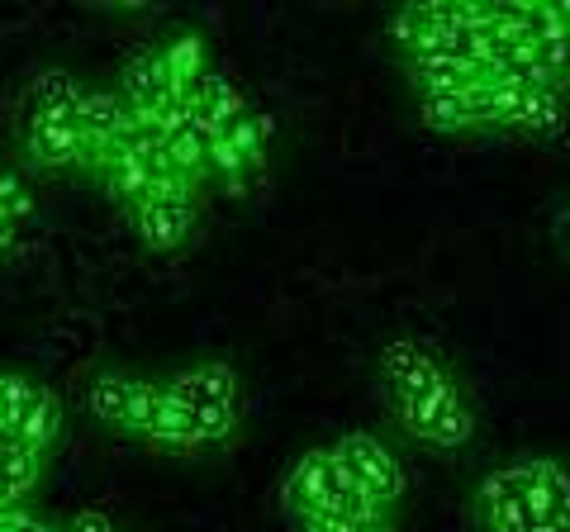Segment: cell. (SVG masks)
<instances>
[{
  "label": "cell",
  "mask_w": 570,
  "mask_h": 532,
  "mask_svg": "<svg viewBox=\"0 0 570 532\" xmlns=\"http://www.w3.org/2000/svg\"><path fill=\"white\" fill-rule=\"evenodd\" d=\"M119 100L129 105V115L153 119L167 100H181V96H176L171 86H167L157 52H138V58H134V62H124V72H119Z\"/></svg>",
  "instance_id": "obj_15"
},
{
  "label": "cell",
  "mask_w": 570,
  "mask_h": 532,
  "mask_svg": "<svg viewBox=\"0 0 570 532\" xmlns=\"http://www.w3.org/2000/svg\"><path fill=\"white\" fill-rule=\"evenodd\" d=\"M167 395L176 404H186L195 428H200L205 447H219L238 433L243 423V385H238V371L228 362H190L181 371H171Z\"/></svg>",
  "instance_id": "obj_1"
},
{
  "label": "cell",
  "mask_w": 570,
  "mask_h": 532,
  "mask_svg": "<svg viewBox=\"0 0 570 532\" xmlns=\"http://www.w3.org/2000/svg\"><path fill=\"white\" fill-rule=\"evenodd\" d=\"M86 100V86L71 77V72H39L29 81V91L20 100V119H33V115H77Z\"/></svg>",
  "instance_id": "obj_17"
},
{
  "label": "cell",
  "mask_w": 570,
  "mask_h": 532,
  "mask_svg": "<svg viewBox=\"0 0 570 532\" xmlns=\"http://www.w3.org/2000/svg\"><path fill=\"white\" fill-rule=\"evenodd\" d=\"M532 466V519L538 532H570V471L551 456H528Z\"/></svg>",
  "instance_id": "obj_14"
},
{
  "label": "cell",
  "mask_w": 570,
  "mask_h": 532,
  "mask_svg": "<svg viewBox=\"0 0 570 532\" xmlns=\"http://www.w3.org/2000/svg\"><path fill=\"white\" fill-rule=\"evenodd\" d=\"M347 490H356L347 475H343V466H337V456H333V447H314V452H305L291 466V475L281 481V509L291 513V519H314L318 509H328L333 500H343Z\"/></svg>",
  "instance_id": "obj_7"
},
{
  "label": "cell",
  "mask_w": 570,
  "mask_h": 532,
  "mask_svg": "<svg viewBox=\"0 0 570 532\" xmlns=\"http://www.w3.org/2000/svg\"><path fill=\"white\" fill-rule=\"evenodd\" d=\"M471 513H475L480 532H538L528 456L513 461V466H494L480 475V485L471 494Z\"/></svg>",
  "instance_id": "obj_5"
},
{
  "label": "cell",
  "mask_w": 570,
  "mask_h": 532,
  "mask_svg": "<svg viewBox=\"0 0 570 532\" xmlns=\"http://www.w3.org/2000/svg\"><path fill=\"white\" fill-rule=\"evenodd\" d=\"M58 532H115V523L105 519V513H96V509H86V513H77L67 528H58Z\"/></svg>",
  "instance_id": "obj_22"
},
{
  "label": "cell",
  "mask_w": 570,
  "mask_h": 532,
  "mask_svg": "<svg viewBox=\"0 0 570 532\" xmlns=\"http://www.w3.org/2000/svg\"><path fill=\"white\" fill-rule=\"evenodd\" d=\"M6 428L24 442L33 452H52L62 442V428H67V414H62V400L52 395L48 385L29 381V376H14L10 371V390H6Z\"/></svg>",
  "instance_id": "obj_6"
},
{
  "label": "cell",
  "mask_w": 570,
  "mask_h": 532,
  "mask_svg": "<svg viewBox=\"0 0 570 532\" xmlns=\"http://www.w3.org/2000/svg\"><path fill=\"white\" fill-rule=\"evenodd\" d=\"M6 390H10V371H0V418H6Z\"/></svg>",
  "instance_id": "obj_23"
},
{
  "label": "cell",
  "mask_w": 570,
  "mask_h": 532,
  "mask_svg": "<svg viewBox=\"0 0 570 532\" xmlns=\"http://www.w3.org/2000/svg\"><path fill=\"white\" fill-rule=\"evenodd\" d=\"M0 532H58L43 519H33L29 509H0Z\"/></svg>",
  "instance_id": "obj_21"
},
{
  "label": "cell",
  "mask_w": 570,
  "mask_h": 532,
  "mask_svg": "<svg viewBox=\"0 0 570 532\" xmlns=\"http://www.w3.org/2000/svg\"><path fill=\"white\" fill-rule=\"evenodd\" d=\"M43 475V452L24 447L20 437H10L0 447V509H24V500L33 494Z\"/></svg>",
  "instance_id": "obj_18"
},
{
  "label": "cell",
  "mask_w": 570,
  "mask_h": 532,
  "mask_svg": "<svg viewBox=\"0 0 570 532\" xmlns=\"http://www.w3.org/2000/svg\"><path fill=\"white\" fill-rule=\"evenodd\" d=\"M390 414L400 418V428L414 442L438 447V452H461L475 437V410H471L466 390H461L452 376L428 385L423 395H414V400L390 404Z\"/></svg>",
  "instance_id": "obj_2"
},
{
  "label": "cell",
  "mask_w": 570,
  "mask_h": 532,
  "mask_svg": "<svg viewBox=\"0 0 570 532\" xmlns=\"http://www.w3.org/2000/svg\"><path fill=\"white\" fill-rule=\"evenodd\" d=\"M419 119H423V129H433V134H471V129H480L475 105H471L466 91L461 96H419Z\"/></svg>",
  "instance_id": "obj_20"
},
{
  "label": "cell",
  "mask_w": 570,
  "mask_h": 532,
  "mask_svg": "<svg viewBox=\"0 0 570 532\" xmlns=\"http://www.w3.org/2000/svg\"><path fill=\"white\" fill-rule=\"evenodd\" d=\"M561 219H566V224H570V200H566V209H561Z\"/></svg>",
  "instance_id": "obj_25"
},
{
  "label": "cell",
  "mask_w": 570,
  "mask_h": 532,
  "mask_svg": "<svg viewBox=\"0 0 570 532\" xmlns=\"http://www.w3.org/2000/svg\"><path fill=\"white\" fill-rule=\"evenodd\" d=\"M157 395H163V381L129 376V371H96L91 385H86V410H91L100 428L124 433V437H142L153 410H157Z\"/></svg>",
  "instance_id": "obj_4"
},
{
  "label": "cell",
  "mask_w": 570,
  "mask_h": 532,
  "mask_svg": "<svg viewBox=\"0 0 570 532\" xmlns=\"http://www.w3.org/2000/svg\"><path fill=\"white\" fill-rule=\"evenodd\" d=\"M371 532H395V528H390V523H381V528H371Z\"/></svg>",
  "instance_id": "obj_24"
},
{
  "label": "cell",
  "mask_w": 570,
  "mask_h": 532,
  "mask_svg": "<svg viewBox=\"0 0 570 532\" xmlns=\"http://www.w3.org/2000/svg\"><path fill=\"white\" fill-rule=\"evenodd\" d=\"M333 456H337V466H343V475L366 494V504L376 509V513H395L404 504V466H400V456L385 447V442L376 433H343L333 442Z\"/></svg>",
  "instance_id": "obj_3"
},
{
  "label": "cell",
  "mask_w": 570,
  "mask_h": 532,
  "mask_svg": "<svg viewBox=\"0 0 570 532\" xmlns=\"http://www.w3.org/2000/svg\"><path fill=\"white\" fill-rule=\"evenodd\" d=\"M134 215V228H138V243L148 253H181L195 234V219H200V200L195 190H163L153 200H142Z\"/></svg>",
  "instance_id": "obj_8"
},
{
  "label": "cell",
  "mask_w": 570,
  "mask_h": 532,
  "mask_svg": "<svg viewBox=\"0 0 570 532\" xmlns=\"http://www.w3.org/2000/svg\"><path fill=\"white\" fill-rule=\"evenodd\" d=\"M20 144L24 157L39 171H81V124L77 115H33L20 119Z\"/></svg>",
  "instance_id": "obj_9"
},
{
  "label": "cell",
  "mask_w": 570,
  "mask_h": 532,
  "mask_svg": "<svg viewBox=\"0 0 570 532\" xmlns=\"http://www.w3.org/2000/svg\"><path fill=\"white\" fill-rule=\"evenodd\" d=\"M142 442H148V447H157V452H176V456L205 452L200 428H195L190 410L167 395V385H163V395H157V410H153V418H148V433H142Z\"/></svg>",
  "instance_id": "obj_16"
},
{
  "label": "cell",
  "mask_w": 570,
  "mask_h": 532,
  "mask_svg": "<svg viewBox=\"0 0 570 532\" xmlns=\"http://www.w3.org/2000/svg\"><path fill=\"white\" fill-rule=\"evenodd\" d=\"M400 62H404V72H409V81H414L419 96H461L485 77V72H475V67H466L461 58H452L442 43L414 52V58H400Z\"/></svg>",
  "instance_id": "obj_13"
},
{
  "label": "cell",
  "mask_w": 570,
  "mask_h": 532,
  "mask_svg": "<svg viewBox=\"0 0 570 532\" xmlns=\"http://www.w3.org/2000/svg\"><path fill=\"white\" fill-rule=\"evenodd\" d=\"M509 129L538 134V138L561 134V129H566V96H557V91H519V100H513Z\"/></svg>",
  "instance_id": "obj_19"
},
{
  "label": "cell",
  "mask_w": 570,
  "mask_h": 532,
  "mask_svg": "<svg viewBox=\"0 0 570 532\" xmlns=\"http://www.w3.org/2000/svg\"><path fill=\"white\" fill-rule=\"evenodd\" d=\"M153 52H157V62H163L167 86H171V91L181 96V100H190L195 91H200V81H205L209 72H219V67H214L209 43H205L195 29L171 33V39H167L163 48H153Z\"/></svg>",
  "instance_id": "obj_12"
},
{
  "label": "cell",
  "mask_w": 570,
  "mask_h": 532,
  "mask_svg": "<svg viewBox=\"0 0 570 532\" xmlns=\"http://www.w3.org/2000/svg\"><path fill=\"white\" fill-rule=\"evenodd\" d=\"M77 124H81V171H100V162L110 157L115 138L124 134V124H129V105L119 100V91H86L81 110H77Z\"/></svg>",
  "instance_id": "obj_11"
},
{
  "label": "cell",
  "mask_w": 570,
  "mask_h": 532,
  "mask_svg": "<svg viewBox=\"0 0 570 532\" xmlns=\"http://www.w3.org/2000/svg\"><path fill=\"white\" fill-rule=\"evenodd\" d=\"M442 376H448V366H442L433 343H423V338H395L381 352V381H385L390 404H404V400L423 395V390L438 385Z\"/></svg>",
  "instance_id": "obj_10"
}]
</instances>
